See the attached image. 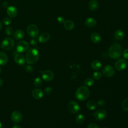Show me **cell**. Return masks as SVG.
<instances>
[{
  "label": "cell",
  "instance_id": "cell-1",
  "mask_svg": "<svg viewBox=\"0 0 128 128\" xmlns=\"http://www.w3.org/2000/svg\"><path fill=\"white\" fill-rule=\"evenodd\" d=\"M39 58V52L37 49L31 48L29 49L26 56V61L28 64H33L36 62Z\"/></svg>",
  "mask_w": 128,
  "mask_h": 128
},
{
  "label": "cell",
  "instance_id": "cell-2",
  "mask_svg": "<svg viewBox=\"0 0 128 128\" xmlns=\"http://www.w3.org/2000/svg\"><path fill=\"white\" fill-rule=\"evenodd\" d=\"M122 54V48L118 43L113 44L108 50V55L112 59H118Z\"/></svg>",
  "mask_w": 128,
  "mask_h": 128
},
{
  "label": "cell",
  "instance_id": "cell-3",
  "mask_svg": "<svg viewBox=\"0 0 128 128\" xmlns=\"http://www.w3.org/2000/svg\"><path fill=\"white\" fill-rule=\"evenodd\" d=\"M90 92L86 86H80L76 90L75 96L77 100L84 101L86 100L90 96Z\"/></svg>",
  "mask_w": 128,
  "mask_h": 128
},
{
  "label": "cell",
  "instance_id": "cell-4",
  "mask_svg": "<svg viewBox=\"0 0 128 128\" xmlns=\"http://www.w3.org/2000/svg\"><path fill=\"white\" fill-rule=\"evenodd\" d=\"M14 46V40L10 38H5L1 43V48L4 50H12Z\"/></svg>",
  "mask_w": 128,
  "mask_h": 128
},
{
  "label": "cell",
  "instance_id": "cell-5",
  "mask_svg": "<svg viewBox=\"0 0 128 128\" xmlns=\"http://www.w3.org/2000/svg\"><path fill=\"white\" fill-rule=\"evenodd\" d=\"M26 32L28 35L32 38H36L39 34V30L36 26L31 24L28 26L26 28Z\"/></svg>",
  "mask_w": 128,
  "mask_h": 128
},
{
  "label": "cell",
  "instance_id": "cell-6",
  "mask_svg": "<svg viewBox=\"0 0 128 128\" xmlns=\"http://www.w3.org/2000/svg\"><path fill=\"white\" fill-rule=\"evenodd\" d=\"M68 110L70 114H76L80 112V107L77 102L72 100L68 104Z\"/></svg>",
  "mask_w": 128,
  "mask_h": 128
},
{
  "label": "cell",
  "instance_id": "cell-7",
  "mask_svg": "<svg viewBox=\"0 0 128 128\" xmlns=\"http://www.w3.org/2000/svg\"><path fill=\"white\" fill-rule=\"evenodd\" d=\"M29 48L28 43L24 40H21L18 42L16 46V51L20 53H23L26 52Z\"/></svg>",
  "mask_w": 128,
  "mask_h": 128
},
{
  "label": "cell",
  "instance_id": "cell-8",
  "mask_svg": "<svg viewBox=\"0 0 128 128\" xmlns=\"http://www.w3.org/2000/svg\"><path fill=\"white\" fill-rule=\"evenodd\" d=\"M102 74L103 76L106 77H112L115 74V70L112 66L110 65H106L102 68Z\"/></svg>",
  "mask_w": 128,
  "mask_h": 128
},
{
  "label": "cell",
  "instance_id": "cell-9",
  "mask_svg": "<svg viewBox=\"0 0 128 128\" xmlns=\"http://www.w3.org/2000/svg\"><path fill=\"white\" fill-rule=\"evenodd\" d=\"M128 64L126 60L120 58L117 60L114 64L116 68L118 71H122L125 70L127 67Z\"/></svg>",
  "mask_w": 128,
  "mask_h": 128
},
{
  "label": "cell",
  "instance_id": "cell-10",
  "mask_svg": "<svg viewBox=\"0 0 128 128\" xmlns=\"http://www.w3.org/2000/svg\"><path fill=\"white\" fill-rule=\"evenodd\" d=\"M11 119L13 122L18 123L22 121L23 119V116L22 112L20 111L14 110L12 113Z\"/></svg>",
  "mask_w": 128,
  "mask_h": 128
},
{
  "label": "cell",
  "instance_id": "cell-11",
  "mask_svg": "<svg viewBox=\"0 0 128 128\" xmlns=\"http://www.w3.org/2000/svg\"><path fill=\"white\" fill-rule=\"evenodd\" d=\"M42 76L44 81L50 82L54 79V74L52 71L50 70H46L42 72Z\"/></svg>",
  "mask_w": 128,
  "mask_h": 128
},
{
  "label": "cell",
  "instance_id": "cell-12",
  "mask_svg": "<svg viewBox=\"0 0 128 128\" xmlns=\"http://www.w3.org/2000/svg\"><path fill=\"white\" fill-rule=\"evenodd\" d=\"M94 116L96 120H102L106 118L107 112L104 109H100L94 113Z\"/></svg>",
  "mask_w": 128,
  "mask_h": 128
},
{
  "label": "cell",
  "instance_id": "cell-13",
  "mask_svg": "<svg viewBox=\"0 0 128 128\" xmlns=\"http://www.w3.org/2000/svg\"><path fill=\"white\" fill-rule=\"evenodd\" d=\"M18 9L17 8L13 6H10L7 8L6 12L10 18H14L18 14Z\"/></svg>",
  "mask_w": 128,
  "mask_h": 128
},
{
  "label": "cell",
  "instance_id": "cell-14",
  "mask_svg": "<svg viewBox=\"0 0 128 128\" xmlns=\"http://www.w3.org/2000/svg\"><path fill=\"white\" fill-rule=\"evenodd\" d=\"M14 61L18 64L23 66L25 64L26 58L22 54H17L14 56Z\"/></svg>",
  "mask_w": 128,
  "mask_h": 128
},
{
  "label": "cell",
  "instance_id": "cell-15",
  "mask_svg": "<svg viewBox=\"0 0 128 128\" xmlns=\"http://www.w3.org/2000/svg\"><path fill=\"white\" fill-rule=\"evenodd\" d=\"M32 96L36 100H40L44 96V92L42 90L39 88L34 89L32 92Z\"/></svg>",
  "mask_w": 128,
  "mask_h": 128
},
{
  "label": "cell",
  "instance_id": "cell-16",
  "mask_svg": "<svg viewBox=\"0 0 128 128\" xmlns=\"http://www.w3.org/2000/svg\"><path fill=\"white\" fill-rule=\"evenodd\" d=\"M50 38V35L48 32H44L41 34L38 38V42L40 43H44L47 42Z\"/></svg>",
  "mask_w": 128,
  "mask_h": 128
},
{
  "label": "cell",
  "instance_id": "cell-17",
  "mask_svg": "<svg viewBox=\"0 0 128 128\" xmlns=\"http://www.w3.org/2000/svg\"><path fill=\"white\" fill-rule=\"evenodd\" d=\"M84 24L86 26L92 28L96 25L97 22L95 18H88L86 19Z\"/></svg>",
  "mask_w": 128,
  "mask_h": 128
},
{
  "label": "cell",
  "instance_id": "cell-18",
  "mask_svg": "<svg viewBox=\"0 0 128 128\" xmlns=\"http://www.w3.org/2000/svg\"><path fill=\"white\" fill-rule=\"evenodd\" d=\"M90 37L91 40L94 44H98L99 42H100L102 40V37L100 35L96 32H92L91 34Z\"/></svg>",
  "mask_w": 128,
  "mask_h": 128
},
{
  "label": "cell",
  "instance_id": "cell-19",
  "mask_svg": "<svg viewBox=\"0 0 128 128\" xmlns=\"http://www.w3.org/2000/svg\"><path fill=\"white\" fill-rule=\"evenodd\" d=\"M8 60V56L4 52H0V65L4 66L6 64Z\"/></svg>",
  "mask_w": 128,
  "mask_h": 128
},
{
  "label": "cell",
  "instance_id": "cell-20",
  "mask_svg": "<svg viewBox=\"0 0 128 128\" xmlns=\"http://www.w3.org/2000/svg\"><path fill=\"white\" fill-rule=\"evenodd\" d=\"M13 36L16 40H22L24 37V32L21 30H18L14 32Z\"/></svg>",
  "mask_w": 128,
  "mask_h": 128
},
{
  "label": "cell",
  "instance_id": "cell-21",
  "mask_svg": "<svg viewBox=\"0 0 128 128\" xmlns=\"http://www.w3.org/2000/svg\"><path fill=\"white\" fill-rule=\"evenodd\" d=\"M64 26L65 29L68 30H71L74 28V24L72 20H65L64 22Z\"/></svg>",
  "mask_w": 128,
  "mask_h": 128
},
{
  "label": "cell",
  "instance_id": "cell-22",
  "mask_svg": "<svg viewBox=\"0 0 128 128\" xmlns=\"http://www.w3.org/2000/svg\"><path fill=\"white\" fill-rule=\"evenodd\" d=\"M98 6V2L96 0H91L88 3V8L92 11L96 10Z\"/></svg>",
  "mask_w": 128,
  "mask_h": 128
},
{
  "label": "cell",
  "instance_id": "cell-23",
  "mask_svg": "<svg viewBox=\"0 0 128 128\" xmlns=\"http://www.w3.org/2000/svg\"><path fill=\"white\" fill-rule=\"evenodd\" d=\"M102 63L98 60H94L91 63V66L94 70H99L102 68Z\"/></svg>",
  "mask_w": 128,
  "mask_h": 128
},
{
  "label": "cell",
  "instance_id": "cell-24",
  "mask_svg": "<svg viewBox=\"0 0 128 128\" xmlns=\"http://www.w3.org/2000/svg\"><path fill=\"white\" fill-rule=\"evenodd\" d=\"M124 36V34L122 30H117L114 33V37L118 40H122Z\"/></svg>",
  "mask_w": 128,
  "mask_h": 128
},
{
  "label": "cell",
  "instance_id": "cell-25",
  "mask_svg": "<svg viewBox=\"0 0 128 128\" xmlns=\"http://www.w3.org/2000/svg\"><path fill=\"white\" fill-rule=\"evenodd\" d=\"M86 106L88 109L90 110H94L97 107V104L95 101L91 100L86 102Z\"/></svg>",
  "mask_w": 128,
  "mask_h": 128
},
{
  "label": "cell",
  "instance_id": "cell-26",
  "mask_svg": "<svg viewBox=\"0 0 128 128\" xmlns=\"http://www.w3.org/2000/svg\"><path fill=\"white\" fill-rule=\"evenodd\" d=\"M76 121L78 124H82L84 120V117L83 114H77L75 118Z\"/></svg>",
  "mask_w": 128,
  "mask_h": 128
},
{
  "label": "cell",
  "instance_id": "cell-27",
  "mask_svg": "<svg viewBox=\"0 0 128 128\" xmlns=\"http://www.w3.org/2000/svg\"><path fill=\"white\" fill-rule=\"evenodd\" d=\"M84 85L88 86H92L94 84V80L90 78H86L84 82Z\"/></svg>",
  "mask_w": 128,
  "mask_h": 128
},
{
  "label": "cell",
  "instance_id": "cell-28",
  "mask_svg": "<svg viewBox=\"0 0 128 128\" xmlns=\"http://www.w3.org/2000/svg\"><path fill=\"white\" fill-rule=\"evenodd\" d=\"M42 80L39 77L36 78L34 80V85L36 88L40 87L42 86Z\"/></svg>",
  "mask_w": 128,
  "mask_h": 128
},
{
  "label": "cell",
  "instance_id": "cell-29",
  "mask_svg": "<svg viewBox=\"0 0 128 128\" xmlns=\"http://www.w3.org/2000/svg\"><path fill=\"white\" fill-rule=\"evenodd\" d=\"M122 108L124 110L128 112V98L124 99L122 102Z\"/></svg>",
  "mask_w": 128,
  "mask_h": 128
},
{
  "label": "cell",
  "instance_id": "cell-30",
  "mask_svg": "<svg viewBox=\"0 0 128 128\" xmlns=\"http://www.w3.org/2000/svg\"><path fill=\"white\" fill-rule=\"evenodd\" d=\"M102 74H101V72H98V71H96V72H94L93 75H92L93 78L96 80H100L102 78Z\"/></svg>",
  "mask_w": 128,
  "mask_h": 128
},
{
  "label": "cell",
  "instance_id": "cell-31",
  "mask_svg": "<svg viewBox=\"0 0 128 128\" xmlns=\"http://www.w3.org/2000/svg\"><path fill=\"white\" fill-rule=\"evenodd\" d=\"M13 29L10 26H8L5 29V32L6 34L8 36H10L13 34Z\"/></svg>",
  "mask_w": 128,
  "mask_h": 128
},
{
  "label": "cell",
  "instance_id": "cell-32",
  "mask_svg": "<svg viewBox=\"0 0 128 128\" xmlns=\"http://www.w3.org/2000/svg\"><path fill=\"white\" fill-rule=\"evenodd\" d=\"M52 88L50 86L46 87L44 90V93L46 95L50 94H52Z\"/></svg>",
  "mask_w": 128,
  "mask_h": 128
},
{
  "label": "cell",
  "instance_id": "cell-33",
  "mask_svg": "<svg viewBox=\"0 0 128 128\" xmlns=\"http://www.w3.org/2000/svg\"><path fill=\"white\" fill-rule=\"evenodd\" d=\"M3 22L5 25L8 26L12 23V20L9 17H6L4 18L3 20Z\"/></svg>",
  "mask_w": 128,
  "mask_h": 128
},
{
  "label": "cell",
  "instance_id": "cell-34",
  "mask_svg": "<svg viewBox=\"0 0 128 128\" xmlns=\"http://www.w3.org/2000/svg\"><path fill=\"white\" fill-rule=\"evenodd\" d=\"M122 56L124 57V58L125 59L128 60V48L125 49L122 52Z\"/></svg>",
  "mask_w": 128,
  "mask_h": 128
},
{
  "label": "cell",
  "instance_id": "cell-35",
  "mask_svg": "<svg viewBox=\"0 0 128 128\" xmlns=\"http://www.w3.org/2000/svg\"><path fill=\"white\" fill-rule=\"evenodd\" d=\"M57 21L60 24H64V22L65 21V20L62 16H59L57 18Z\"/></svg>",
  "mask_w": 128,
  "mask_h": 128
},
{
  "label": "cell",
  "instance_id": "cell-36",
  "mask_svg": "<svg viewBox=\"0 0 128 128\" xmlns=\"http://www.w3.org/2000/svg\"><path fill=\"white\" fill-rule=\"evenodd\" d=\"M87 128H99V127L96 124L92 123V124H90L88 125Z\"/></svg>",
  "mask_w": 128,
  "mask_h": 128
},
{
  "label": "cell",
  "instance_id": "cell-37",
  "mask_svg": "<svg viewBox=\"0 0 128 128\" xmlns=\"http://www.w3.org/2000/svg\"><path fill=\"white\" fill-rule=\"evenodd\" d=\"M26 70L28 72H32L34 70V68L31 66H28L26 68Z\"/></svg>",
  "mask_w": 128,
  "mask_h": 128
},
{
  "label": "cell",
  "instance_id": "cell-38",
  "mask_svg": "<svg viewBox=\"0 0 128 128\" xmlns=\"http://www.w3.org/2000/svg\"><path fill=\"white\" fill-rule=\"evenodd\" d=\"M30 44L32 46H36L37 44V40L35 39V38H34L33 39H32L30 40Z\"/></svg>",
  "mask_w": 128,
  "mask_h": 128
},
{
  "label": "cell",
  "instance_id": "cell-39",
  "mask_svg": "<svg viewBox=\"0 0 128 128\" xmlns=\"http://www.w3.org/2000/svg\"><path fill=\"white\" fill-rule=\"evenodd\" d=\"M8 3L7 2L4 1L2 3V6L4 8H7L8 7Z\"/></svg>",
  "mask_w": 128,
  "mask_h": 128
},
{
  "label": "cell",
  "instance_id": "cell-40",
  "mask_svg": "<svg viewBox=\"0 0 128 128\" xmlns=\"http://www.w3.org/2000/svg\"><path fill=\"white\" fill-rule=\"evenodd\" d=\"M98 104L100 106H102L105 104V102L103 100H101L98 102Z\"/></svg>",
  "mask_w": 128,
  "mask_h": 128
},
{
  "label": "cell",
  "instance_id": "cell-41",
  "mask_svg": "<svg viewBox=\"0 0 128 128\" xmlns=\"http://www.w3.org/2000/svg\"><path fill=\"white\" fill-rule=\"evenodd\" d=\"M12 128H21L20 126L18 124H15L13 126Z\"/></svg>",
  "mask_w": 128,
  "mask_h": 128
},
{
  "label": "cell",
  "instance_id": "cell-42",
  "mask_svg": "<svg viewBox=\"0 0 128 128\" xmlns=\"http://www.w3.org/2000/svg\"><path fill=\"white\" fill-rule=\"evenodd\" d=\"M2 84H3V80L2 78H0V87L2 85Z\"/></svg>",
  "mask_w": 128,
  "mask_h": 128
},
{
  "label": "cell",
  "instance_id": "cell-43",
  "mask_svg": "<svg viewBox=\"0 0 128 128\" xmlns=\"http://www.w3.org/2000/svg\"><path fill=\"white\" fill-rule=\"evenodd\" d=\"M2 22H0V30L2 29Z\"/></svg>",
  "mask_w": 128,
  "mask_h": 128
},
{
  "label": "cell",
  "instance_id": "cell-44",
  "mask_svg": "<svg viewBox=\"0 0 128 128\" xmlns=\"http://www.w3.org/2000/svg\"><path fill=\"white\" fill-rule=\"evenodd\" d=\"M1 72H2V68H1L0 67V74H1Z\"/></svg>",
  "mask_w": 128,
  "mask_h": 128
},
{
  "label": "cell",
  "instance_id": "cell-45",
  "mask_svg": "<svg viewBox=\"0 0 128 128\" xmlns=\"http://www.w3.org/2000/svg\"><path fill=\"white\" fill-rule=\"evenodd\" d=\"M2 128V124H1V122H0V128Z\"/></svg>",
  "mask_w": 128,
  "mask_h": 128
},
{
  "label": "cell",
  "instance_id": "cell-46",
  "mask_svg": "<svg viewBox=\"0 0 128 128\" xmlns=\"http://www.w3.org/2000/svg\"><path fill=\"white\" fill-rule=\"evenodd\" d=\"M107 128V127H104V128Z\"/></svg>",
  "mask_w": 128,
  "mask_h": 128
}]
</instances>
